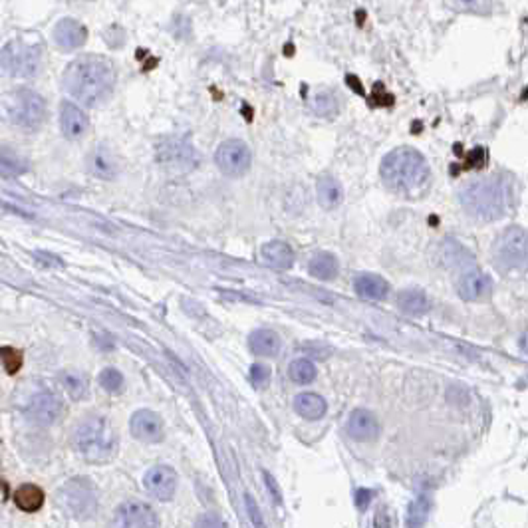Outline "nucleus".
Segmentation results:
<instances>
[{
  "mask_svg": "<svg viewBox=\"0 0 528 528\" xmlns=\"http://www.w3.org/2000/svg\"><path fill=\"white\" fill-rule=\"evenodd\" d=\"M429 513H431V499L427 494H421L407 508V527L423 528V524L429 518Z\"/></svg>",
  "mask_w": 528,
  "mask_h": 528,
  "instance_id": "c85d7f7f",
  "label": "nucleus"
},
{
  "mask_svg": "<svg viewBox=\"0 0 528 528\" xmlns=\"http://www.w3.org/2000/svg\"><path fill=\"white\" fill-rule=\"evenodd\" d=\"M280 338L276 332L266 328L255 330L250 336H248V348L250 352L257 353L260 358H274L280 352Z\"/></svg>",
  "mask_w": 528,
  "mask_h": 528,
  "instance_id": "412c9836",
  "label": "nucleus"
},
{
  "mask_svg": "<svg viewBox=\"0 0 528 528\" xmlns=\"http://www.w3.org/2000/svg\"><path fill=\"white\" fill-rule=\"evenodd\" d=\"M58 503L70 517L78 520L92 518L97 510V489L90 479L76 477L60 487Z\"/></svg>",
  "mask_w": 528,
  "mask_h": 528,
  "instance_id": "39448f33",
  "label": "nucleus"
},
{
  "mask_svg": "<svg viewBox=\"0 0 528 528\" xmlns=\"http://www.w3.org/2000/svg\"><path fill=\"white\" fill-rule=\"evenodd\" d=\"M346 429L356 441H374L379 435V423H377L376 415L372 411L356 409L352 411Z\"/></svg>",
  "mask_w": 528,
  "mask_h": 528,
  "instance_id": "a211bd4d",
  "label": "nucleus"
},
{
  "mask_svg": "<svg viewBox=\"0 0 528 528\" xmlns=\"http://www.w3.org/2000/svg\"><path fill=\"white\" fill-rule=\"evenodd\" d=\"M262 260L274 270H288L294 264V252L284 241H270L260 248Z\"/></svg>",
  "mask_w": 528,
  "mask_h": 528,
  "instance_id": "6ab92c4d",
  "label": "nucleus"
},
{
  "mask_svg": "<svg viewBox=\"0 0 528 528\" xmlns=\"http://www.w3.org/2000/svg\"><path fill=\"white\" fill-rule=\"evenodd\" d=\"M0 362L4 365V370H6V374H16L18 370H20V365H22V353L18 352V350H14L11 346H4V348H0Z\"/></svg>",
  "mask_w": 528,
  "mask_h": 528,
  "instance_id": "473e14b6",
  "label": "nucleus"
},
{
  "mask_svg": "<svg viewBox=\"0 0 528 528\" xmlns=\"http://www.w3.org/2000/svg\"><path fill=\"white\" fill-rule=\"evenodd\" d=\"M493 260L505 272L522 270L527 264V233L520 226H510L494 241Z\"/></svg>",
  "mask_w": 528,
  "mask_h": 528,
  "instance_id": "0eeeda50",
  "label": "nucleus"
},
{
  "mask_svg": "<svg viewBox=\"0 0 528 528\" xmlns=\"http://www.w3.org/2000/svg\"><path fill=\"white\" fill-rule=\"evenodd\" d=\"M74 445L88 463H106L114 457L118 439L104 417H86L74 431Z\"/></svg>",
  "mask_w": 528,
  "mask_h": 528,
  "instance_id": "20e7f679",
  "label": "nucleus"
},
{
  "mask_svg": "<svg viewBox=\"0 0 528 528\" xmlns=\"http://www.w3.org/2000/svg\"><path fill=\"white\" fill-rule=\"evenodd\" d=\"M143 487L159 501H171L177 491V473L169 465H155L145 473Z\"/></svg>",
  "mask_w": 528,
  "mask_h": 528,
  "instance_id": "f8f14e48",
  "label": "nucleus"
},
{
  "mask_svg": "<svg viewBox=\"0 0 528 528\" xmlns=\"http://www.w3.org/2000/svg\"><path fill=\"white\" fill-rule=\"evenodd\" d=\"M316 195L318 203L324 207V209H338L344 201V191H341V183L332 175H324L318 179L316 185Z\"/></svg>",
  "mask_w": 528,
  "mask_h": 528,
  "instance_id": "5701e85b",
  "label": "nucleus"
},
{
  "mask_svg": "<svg viewBox=\"0 0 528 528\" xmlns=\"http://www.w3.org/2000/svg\"><path fill=\"white\" fill-rule=\"evenodd\" d=\"M320 346H322V344H306L302 350H304L306 353H314V356H316V358H320V360H322V358H328L330 348H326V350H318Z\"/></svg>",
  "mask_w": 528,
  "mask_h": 528,
  "instance_id": "a19ab883",
  "label": "nucleus"
},
{
  "mask_svg": "<svg viewBox=\"0 0 528 528\" xmlns=\"http://www.w3.org/2000/svg\"><path fill=\"white\" fill-rule=\"evenodd\" d=\"M60 126H62V133L68 140H80L88 131L90 119L83 114V109H80V106H76L72 102H62L60 104Z\"/></svg>",
  "mask_w": 528,
  "mask_h": 528,
  "instance_id": "2eb2a0df",
  "label": "nucleus"
},
{
  "mask_svg": "<svg viewBox=\"0 0 528 528\" xmlns=\"http://www.w3.org/2000/svg\"><path fill=\"white\" fill-rule=\"evenodd\" d=\"M379 173L389 191L399 195H411L429 181V165L417 149L398 147L384 157Z\"/></svg>",
  "mask_w": 528,
  "mask_h": 528,
  "instance_id": "7ed1b4c3",
  "label": "nucleus"
},
{
  "mask_svg": "<svg viewBox=\"0 0 528 528\" xmlns=\"http://www.w3.org/2000/svg\"><path fill=\"white\" fill-rule=\"evenodd\" d=\"M288 376L292 379L294 384L298 386H306V384H312L318 376L316 365L312 364L308 358H300V360H294L290 367H288Z\"/></svg>",
  "mask_w": 528,
  "mask_h": 528,
  "instance_id": "c756f323",
  "label": "nucleus"
},
{
  "mask_svg": "<svg viewBox=\"0 0 528 528\" xmlns=\"http://www.w3.org/2000/svg\"><path fill=\"white\" fill-rule=\"evenodd\" d=\"M245 503H247V513L250 520H252V527L255 528H266L264 527V520H262V515H260L259 506L255 503V499H252V494H245Z\"/></svg>",
  "mask_w": 528,
  "mask_h": 528,
  "instance_id": "c9c22d12",
  "label": "nucleus"
},
{
  "mask_svg": "<svg viewBox=\"0 0 528 528\" xmlns=\"http://www.w3.org/2000/svg\"><path fill=\"white\" fill-rule=\"evenodd\" d=\"M14 503L24 513H36L44 505V491L36 485H22L16 489Z\"/></svg>",
  "mask_w": 528,
  "mask_h": 528,
  "instance_id": "a878e982",
  "label": "nucleus"
},
{
  "mask_svg": "<svg viewBox=\"0 0 528 528\" xmlns=\"http://www.w3.org/2000/svg\"><path fill=\"white\" fill-rule=\"evenodd\" d=\"M36 260L42 264V266H48V269H60L62 266V260L58 257H54V255H48L44 250H36L34 252Z\"/></svg>",
  "mask_w": 528,
  "mask_h": 528,
  "instance_id": "4c0bfd02",
  "label": "nucleus"
},
{
  "mask_svg": "<svg viewBox=\"0 0 528 528\" xmlns=\"http://www.w3.org/2000/svg\"><path fill=\"white\" fill-rule=\"evenodd\" d=\"M60 384L62 388L66 389V393L70 395L72 399L80 401V399L88 398V379L82 374L78 372H66L60 376Z\"/></svg>",
  "mask_w": 528,
  "mask_h": 528,
  "instance_id": "cd10ccee",
  "label": "nucleus"
},
{
  "mask_svg": "<svg viewBox=\"0 0 528 528\" xmlns=\"http://www.w3.org/2000/svg\"><path fill=\"white\" fill-rule=\"evenodd\" d=\"M8 116L22 130H38L46 119V102L32 90L12 92L8 100Z\"/></svg>",
  "mask_w": 528,
  "mask_h": 528,
  "instance_id": "6e6552de",
  "label": "nucleus"
},
{
  "mask_svg": "<svg viewBox=\"0 0 528 528\" xmlns=\"http://www.w3.org/2000/svg\"><path fill=\"white\" fill-rule=\"evenodd\" d=\"M326 107H330V111L334 114L336 111V100L330 94H320L316 100V109L320 116H328L326 114Z\"/></svg>",
  "mask_w": 528,
  "mask_h": 528,
  "instance_id": "e433bc0d",
  "label": "nucleus"
},
{
  "mask_svg": "<svg viewBox=\"0 0 528 528\" xmlns=\"http://www.w3.org/2000/svg\"><path fill=\"white\" fill-rule=\"evenodd\" d=\"M463 209L479 221H496L505 217L513 203V187L503 175L475 179L459 193Z\"/></svg>",
  "mask_w": 528,
  "mask_h": 528,
  "instance_id": "f03ea898",
  "label": "nucleus"
},
{
  "mask_svg": "<svg viewBox=\"0 0 528 528\" xmlns=\"http://www.w3.org/2000/svg\"><path fill=\"white\" fill-rule=\"evenodd\" d=\"M294 409L308 421H318L326 415L328 405L322 395H318L314 391H304V393H298L294 399Z\"/></svg>",
  "mask_w": 528,
  "mask_h": 528,
  "instance_id": "aec40b11",
  "label": "nucleus"
},
{
  "mask_svg": "<svg viewBox=\"0 0 528 528\" xmlns=\"http://www.w3.org/2000/svg\"><path fill=\"white\" fill-rule=\"evenodd\" d=\"M130 429L131 435L143 443H159L163 439V421L155 411H135L131 415Z\"/></svg>",
  "mask_w": 528,
  "mask_h": 528,
  "instance_id": "ddd939ff",
  "label": "nucleus"
},
{
  "mask_svg": "<svg viewBox=\"0 0 528 528\" xmlns=\"http://www.w3.org/2000/svg\"><path fill=\"white\" fill-rule=\"evenodd\" d=\"M86 38H88L86 26L78 22V20H74V18H62L54 28V40L64 52H72V50H78L80 46H83Z\"/></svg>",
  "mask_w": 528,
  "mask_h": 528,
  "instance_id": "dca6fc26",
  "label": "nucleus"
},
{
  "mask_svg": "<svg viewBox=\"0 0 528 528\" xmlns=\"http://www.w3.org/2000/svg\"><path fill=\"white\" fill-rule=\"evenodd\" d=\"M159 161L169 167L175 165V169H191L195 165V153L191 149L187 141H165L159 147Z\"/></svg>",
  "mask_w": 528,
  "mask_h": 528,
  "instance_id": "f3484780",
  "label": "nucleus"
},
{
  "mask_svg": "<svg viewBox=\"0 0 528 528\" xmlns=\"http://www.w3.org/2000/svg\"><path fill=\"white\" fill-rule=\"evenodd\" d=\"M459 296L467 302H482L493 292V280L481 270H467L457 284Z\"/></svg>",
  "mask_w": 528,
  "mask_h": 528,
  "instance_id": "4468645a",
  "label": "nucleus"
},
{
  "mask_svg": "<svg viewBox=\"0 0 528 528\" xmlns=\"http://www.w3.org/2000/svg\"><path fill=\"white\" fill-rule=\"evenodd\" d=\"M97 381H100V386L106 389V391H109V393H119V391L123 389V376H121V372H118L116 367H106V370H102Z\"/></svg>",
  "mask_w": 528,
  "mask_h": 528,
  "instance_id": "2f4dec72",
  "label": "nucleus"
},
{
  "mask_svg": "<svg viewBox=\"0 0 528 528\" xmlns=\"http://www.w3.org/2000/svg\"><path fill=\"white\" fill-rule=\"evenodd\" d=\"M195 528H226L224 520L217 513H205L197 518Z\"/></svg>",
  "mask_w": 528,
  "mask_h": 528,
  "instance_id": "f704fd0d",
  "label": "nucleus"
},
{
  "mask_svg": "<svg viewBox=\"0 0 528 528\" xmlns=\"http://www.w3.org/2000/svg\"><path fill=\"white\" fill-rule=\"evenodd\" d=\"M88 167H90L92 175L100 177V179H114L116 173H118L116 159L106 149H97V151L92 153L90 159H88Z\"/></svg>",
  "mask_w": 528,
  "mask_h": 528,
  "instance_id": "bb28decb",
  "label": "nucleus"
},
{
  "mask_svg": "<svg viewBox=\"0 0 528 528\" xmlns=\"http://www.w3.org/2000/svg\"><path fill=\"white\" fill-rule=\"evenodd\" d=\"M372 491H367V489H360L358 493H356V505L360 506L362 510H364L365 506H367V503L372 501Z\"/></svg>",
  "mask_w": 528,
  "mask_h": 528,
  "instance_id": "ea45409f",
  "label": "nucleus"
},
{
  "mask_svg": "<svg viewBox=\"0 0 528 528\" xmlns=\"http://www.w3.org/2000/svg\"><path fill=\"white\" fill-rule=\"evenodd\" d=\"M217 167L229 177H241L247 173L252 163V153L247 143L238 140H229L221 143V147L215 153Z\"/></svg>",
  "mask_w": 528,
  "mask_h": 528,
  "instance_id": "1a4fd4ad",
  "label": "nucleus"
},
{
  "mask_svg": "<svg viewBox=\"0 0 528 528\" xmlns=\"http://www.w3.org/2000/svg\"><path fill=\"white\" fill-rule=\"evenodd\" d=\"M264 481H266V485H269V489H270V493H272V499L276 501V503H280L282 501V496H280V491H278V487L274 485V479L270 477L269 473H264Z\"/></svg>",
  "mask_w": 528,
  "mask_h": 528,
  "instance_id": "79ce46f5",
  "label": "nucleus"
},
{
  "mask_svg": "<svg viewBox=\"0 0 528 528\" xmlns=\"http://www.w3.org/2000/svg\"><path fill=\"white\" fill-rule=\"evenodd\" d=\"M308 272L318 280H334L340 272V262L332 252H318L308 262Z\"/></svg>",
  "mask_w": 528,
  "mask_h": 528,
  "instance_id": "393cba45",
  "label": "nucleus"
},
{
  "mask_svg": "<svg viewBox=\"0 0 528 528\" xmlns=\"http://www.w3.org/2000/svg\"><path fill=\"white\" fill-rule=\"evenodd\" d=\"M116 70L104 56L86 54L72 62L64 72L66 92L83 106H97L114 92Z\"/></svg>",
  "mask_w": 528,
  "mask_h": 528,
  "instance_id": "f257e3e1",
  "label": "nucleus"
},
{
  "mask_svg": "<svg viewBox=\"0 0 528 528\" xmlns=\"http://www.w3.org/2000/svg\"><path fill=\"white\" fill-rule=\"evenodd\" d=\"M270 377H272V372L266 364H255L250 367V381L252 386L259 389H264L270 384Z\"/></svg>",
  "mask_w": 528,
  "mask_h": 528,
  "instance_id": "72a5a7b5",
  "label": "nucleus"
},
{
  "mask_svg": "<svg viewBox=\"0 0 528 528\" xmlns=\"http://www.w3.org/2000/svg\"><path fill=\"white\" fill-rule=\"evenodd\" d=\"M42 62V50L24 38L12 40L0 52V66L14 78H32Z\"/></svg>",
  "mask_w": 528,
  "mask_h": 528,
  "instance_id": "423d86ee",
  "label": "nucleus"
},
{
  "mask_svg": "<svg viewBox=\"0 0 528 528\" xmlns=\"http://www.w3.org/2000/svg\"><path fill=\"white\" fill-rule=\"evenodd\" d=\"M374 528H391L389 527V515L386 510V506H379L374 517Z\"/></svg>",
  "mask_w": 528,
  "mask_h": 528,
  "instance_id": "58836bf2",
  "label": "nucleus"
},
{
  "mask_svg": "<svg viewBox=\"0 0 528 528\" xmlns=\"http://www.w3.org/2000/svg\"><path fill=\"white\" fill-rule=\"evenodd\" d=\"M353 288L365 300H384L389 294V284L377 274H358Z\"/></svg>",
  "mask_w": 528,
  "mask_h": 528,
  "instance_id": "4be33fe9",
  "label": "nucleus"
},
{
  "mask_svg": "<svg viewBox=\"0 0 528 528\" xmlns=\"http://www.w3.org/2000/svg\"><path fill=\"white\" fill-rule=\"evenodd\" d=\"M109 528H159V518L149 505L128 501L116 508Z\"/></svg>",
  "mask_w": 528,
  "mask_h": 528,
  "instance_id": "9d476101",
  "label": "nucleus"
},
{
  "mask_svg": "<svg viewBox=\"0 0 528 528\" xmlns=\"http://www.w3.org/2000/svg\"><path fill=\"white\" fill-rule=\"evenodd\" d=\"M0 169L8 175H24L28 171V163L22 155H18L11 147H0Z\"/></svg>",
  "mask_w": 528,
  "mask_h": 528,
  "instance_id": "7c9ffc66",
  "label": "nucleus"
},
{
  "mask_svg": "<svg viewBox=\"0 0 528 528\" xmlns=\"http://www.w3.org/2000/svg\"><path fill=\"white\" fill-rule=\"evenodd\" d=\"M398 306L409 316H421L431 310V300L423 290L405 288L398 294Z\"/></svg>",
  "mask_w": 528,
  "mask_h": 528,
  "instance_id": "b1692460",
  "label": "nucleus"
},
{
  "mask_svg": "<svg viewBox=\"0 0 528 528\" xmlns=\"http://www.w3.org/2000/svg\"><path fill=\"white\" fill-rule=\"evenodd\" d=\"M62 411H64L62 399L50 389H38L26 403V417L36 425H44V427L58 421Z\"/></svg>",
  "mask_w": 528,
  "mask_h": 528,
  "instance_id": "9b49d317",
  "label": "nucleus"
}]
</instances>
